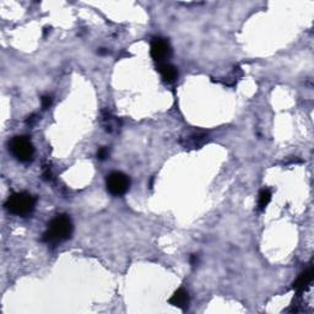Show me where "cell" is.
Wrapping results in <instances>:
<instances>
[{"instance_id": "cell-1", "label": "cell", "mask_w": 314, "mask_h": 314, "mask_svg": "<svg viewBox=\"0 0 314 314\" xmlns=\"http://www.w3.org/2000/svg\"><path fill=\"white\" fill-rule=\"evenodd\" d=\"M73 233V222L66 215H58L48 225L43 241L48 244H59L69 239Z\"/></svg>"}, {"instance_id": "cell-2", "label": "cell", "mask_w": 314, "mask_h": 314, "mask_svg": "<svg viewBox=\"0 0 314 314\" xmlns=\"http://www.w3.org/2000/svg\"><path fill=\"white\" fill-rule=\"evenodd\" d=\"M4 206L10 214L25 217L32 214L35 210L36 199L31 194L21 191V193H15L9 196Z\"/></svg>"}, {"instance_id": "cell-3", "label": "cell", "mask_w": 314, "mask_h": 314, "mask_svg": "<svg viewBox=\"0 0 314 314\" xmlns=\"http://www.w3.org/2000/svg\"><path fill=\"white\" fill-rule=\"evenodd\" d=\"M9 150L18 161L30 162L35 155V147L26 136H14L9 141Z\"/></svg>"}, {"instance_id": "cell-4", "label": "cell", "mask_w": 314, "mask_h": 314, "mask_svg": "<svg viewBox=\"0 0 314 314\" xmlns=\"http://www.w3.org/2000/svg\"><path fill=\"white\" fill-rule=\"evenodd\" d=\"M106 187L112 195H124L130 188V178L122 172H112L107 176Z\"/></svg>"}, {"instance_id": "cell-5", "label": "cell", "mask_w": 314, "mask_h": 314, "mask_svg": "<svg viewBox=\"0 0 314 314\" xmlns=\"http://www.w3.org/2000/svg\"><path fill=\"white\" fill-rule=\"evenodd\" d=\"M150 53L153 61L157 62V64L166 63L172 56V47L168 41L165 40V38H153V41L151 42Z\"/></svg>"}, {"instance_id": "cell-6", "label": "cell", "mask_w": 314, "mask_h": 314, "mask_svg": "<svg viewBox=\"0 0 314 314\" xmlns=\"http://www.w3.org/2000/svg\"><path fill=\"white\" fill-rule=\"evenodd\" d=\"M157 69H159L160 74H161L162 79H164L165 81L173 83V81H176V79L178 78V70H177V68L174 65H172V64H169L168 62H166V63H160Z\"/></svg>"}, {"instance_id": "cell-7", "label": "cell", "mask_w": 314, "mask_h": 314, "mask_svg": "<svg viewBox=\"0 0 314 314\" xmlns=\"http://www.w3.org/2000/svg\"><path fill=\"white\" fill-rule=\"evenodd\" d=\"M313 274L314 272L312 268L311 269L306 270L304 272H302V274L299 275L298 279L293 282V289L296 290L297 292H303L304 290L311 285L312 280H313Z\"/></svg>"}, {"instance_id": "cell-8", "label": "cell", "mask_w": 314, "mask_h": 314, "mask_svg": "<svg viewBox=\"0 0 314 314\" xmlns=\"http://www.w3.org/2000/svg\"><path fill=\"white\" fill-rule=\"evenodd\" d=\"M169 303L174 307H178V308L184 309L189 303V296L188 292L184 289H179L172 294V297L169 298Z\"/></svg>"}, {"instance_id": "cell-9", "label": "cell", "mask_w": 314, "mask_h": 314, "mask_svg": "<svg viewBox=\"0 0 314 314\" xmlns=\"http://www.w3.org/2000/svg\"><path fill=\"white\" fill-rule=\"evenodd\" d=\"M272 200V191L269 189H263V190L259 193V200H258V206L260 210H264L268 206V204Z\"/></svg>"}, {"instance_id": "cell-10", "label": "cell", "mask_w": 314, "mask_h": 314, "mask_svg": "<svg viewBox=\"0 0 314 314\" xmlns=\"http://www.w3.org/2000/svg\"><path fill=\"white\" fill-rule=\"evenodd\" d=\"M108 156H109V151H108V148H106V147H101L100 150L97 151V159H98V160H101V161H103V160L108 159Z\"/></svg>"}, {"instance_id": "cell-11", "label": "cell", "mask_w": 314, "mask_h": 314, "mask_svg": "<svg viewBox=\"0 0 314 314\" xmlns=\"http://www.w3.org/2000/svg\"><path fill=\"white\" fill-rule=\"evenodd\" d=\"M41 102H42L43 109L49 108V106L52 105V97H50V96H43L42 100H41Z\"/></svg>"}, {"instance_id": "cell-12", "label": "cell", "mask_w": 314, "mask_h": 314, "mask_svg": "<svg viewBox=\"0 0 314 314\" xmlns=\"http://www.w3.org/2000/svg\"><path fill=\"white\" fill-rule=\"evenodd\" d=\"M36 121H37V118H36L35 114H32V116H31V117H28V119H27V124H30V126H32V124L35 123Z\"/></svg>"}]
</instances>
